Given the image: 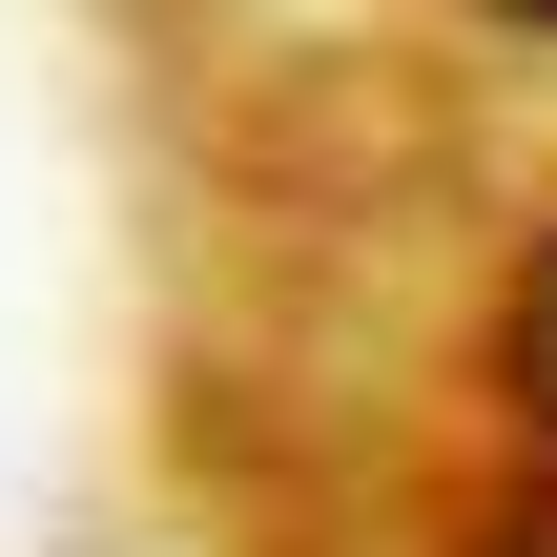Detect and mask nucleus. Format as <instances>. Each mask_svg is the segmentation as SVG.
<instances>
[{"label": "nucleus", "mask_w": 557, "mask_h": 557, "mask_svg": "<svg viewBox=\"0 0 557 557\" xmlns=\"http://www.w3.org/2000/svg\"><path fill=\"white\" fill-rule=\"evenodd\" d=\"M475 21H557V0H475Z\"/></svg>", "instance_id": "nucleus-2"}, {"label": "nucleus", "mask_w": 557, "mask_h": 557, "mask_svg": "<svg viewBox=\"0 0 557 557\" xmlns=\"http://www.w3.org/2000/svg\"><path fill=\"white\" fill-rule=\"evenodd\" d=\"M496 393L557 434V227H537V269H517V310H496Z\"/></svg>", "instance_id": "nucleus-1"}]
</instances>
